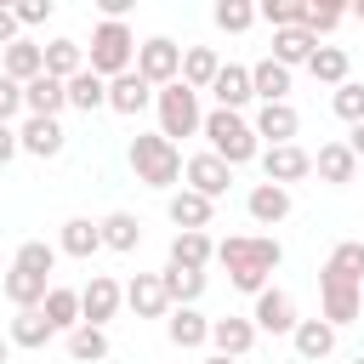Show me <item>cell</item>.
Instances as JSON below:
<instances>
[{
    "label": "cell",
    "mask_w": 364,
    "mask_h": 364,
    "mask_svg": "<svg viewBox=\"0 0 364 364\" xmlns=\"http://www.w3.org/2000/svg\"><path fill=\"white\" fill-rule=\"evenodd\" d=\"M347 68H353V63H347V51H341V46H318V51H313V63H307V74H313L318 85H347Z\"/></svg>",
    "instance_id": "obj_37"
},
{
    "label": "cell",
    "mask_w": 364,
    "mask_h": 364,
    "mask_svg": "<svg viewBox=\"0 0 364 364\" xmlns=\"http://www.w3.org/2000/svg\"><path fill=\"white\" fill-rule=\"evenodd\" d=\"M159 279H165V296H171V307H193V301L205 296V284H210V279H205V273H193V267H165Z\"/></svg>",
    "instance_id": "obj_32"
},
{
    "label": "cell",
    "mask_w": 364,
    "mask_h": 364,
    "mask_svg": "<svg viewBox=\"0 0 364 364\" xmlns=\"http://www.w3.org/2000/svg\"><path fill=\"white\" fill-rule=\"evenodd\" d=\"M347 148H353V154L364 159V125H353V136H347Z\"/></svg>",
    "instance_id": "obj_49"
},
{
    "label": "cell",
    "mask_w": 364,
    "mask_h": 364,
    "mask_svg": "<svg viewBox=\"0 0 364 364\" xmlns=\"http://www.w3.org/2000/svg\"><path fill=\"white\" fill-rule=\"evenodd\" d=\"M57 330H51V318L40 313V307H28V313H17L11 318V347H46Z\"/></svg>",
    "instance_id": "obj_38"
},
{
    "label": "cell",
    "mask_w": 364,
    "mask_h": 364,
    "mask_svg": "<svg viewBox=\"0 0 364 364\" xmlns=\"http://www.w3.org/2000/svg\"><path fill=\"white\" fill-rule=\"evenodd\" d=\"M199 364H233V358H228V353H205Z\"/></svg>",
    "instance_id": "obj_50"
},
{
    "label": "cell",
    "mask_w": 364,
    "mask_h": 364,
    "mask_svg": "<svg viewBox=\"0 0 364 364\" xmlns=\"http://www.w3.org/2000/svg\"><path fill=\"white\" fill-rule=\"evenodd\" d=\"M17 142H23V154H34V159H57L68 136H63V125H57V119H34V114H28V119H23V131H17Z\"/></svg>",
    "instance_id": "obj_20"
},
{
    "label": "cell",
    "mask_w": 364,
    "mask_h": 364,
    "mask_svg": "<svg viewBox=\"0 0 364 364\" xmlns=\"http://www.w3.org/2000/svg\"><path fill=\"white\" fill-rule=\"evenodd\" d=\"M11 114H23V85L0 74V125H11Z\"/></svg>",
    "instance_id": "obj_45"
},
{
    "label": "cell",
    "mask_w": 364,
    "mask_h": 364,
    "mask_svg": "<svg viewBox=\"0 0 364 364\" xmlns=\"http://www.w3.org/2000/svg\"><path fill=\"white\" fill-rule=\"evenodd\" d=\"M154 97H159V91H154L136 68H131V74H119V80H108V108H114V114H142Z\"/></svg>",
    "instance_id": "obj_19"
},
{
    "label": "cell",
    "mask_w": 364,
    "mask_h": 364,
    "mask_svg": "<svg viewBox=\"0 0 364 364\" xmlns=\"http://www.w3.org/2000/svg\"><path fill=\"white\" fill-rule=\"evenodd\" d=\"M245 210H250L262 228H273V222H284V216H290V188H279V182H256V188H250V199H245Z\"/></svg>",
    "instance_id": "obj_24"
},
{
    "label": "cell",
    "mask_w": 364,
    "mask_h": 364,
    "mask_svg": "<svg viewBox=\"0 0 364 364\" xmlns=\"http://www.w3.org/2000/svg\"><path fill=\"white\" fill-rule=\"evenodd\" d=\"M182 176H188V188H193V193H205V199L216 205V199L228 193V182H233V165H222V159L205 148V154H193V159L182 165Z\"/></svg>",
    "instance_id": "obj_9"
},
{
    "label": "cell",
    "mask_w": 364,
    "mask_h": 364,
    "mask_svg": "<svg viewBox=\"0 0 364 364\" xmlns=\"http://www.w3.org/2000/svg\"><path fill=\"white\" fill-rule=\"evenodd\" d=\"M17 148H23V142H17V131H11V125H0V165H6Z\"/></svg>",
    "instance_id": "obj_48"
},
{
    "label": "cell",
    "mask_w": 364,
    "mask_h": 364,
    "mask_svg": "<svg viewBox=\"0 0 364 364\" xmlns=\"http://www.w3.org/2000/svg\"><path fill=\"white\" fill-rule=\"evenodd\" d=\"M17 28H23V23H17V11H11V6H0V46H17Z\"/></svg>",
    "instance_id": "obj_47"
},
{
    "label": "cell",
    "mask_w": 364,
    "mask_h": 364,
    "mask_svg": "<svg viewBox=\"0 0 364 364\" xmlns=\"http://www.w3.org/2000/svg\"><path fill=\"white\" fill-rule=\"evenodd\" d=\"M290 341H296V358L318 364V358L336 353V324H324V318H301V324L290 330Z\"/></svg>",
    "instance_id": "obj_23"
},
{
    "label": "cell",
    "mask_w": 364,
    "mask_h": 364,
    "mask_svg": "<svg viewBox=\"0 0 364 364\" xmlns=\"http://www.w3.org/2000/svg\"><path fill=\"white\" fill-rule=\"evenodd\" d=\"M125 301L136 318H171V296H165V279L159 273H136L125 284Z\"/></svg>",
    "instance_id": "obj_13"
},
{
    "label": "cell",
    "mask_w": 364,
    "mask_h": 364,
    "mask_svg": "<svg viewBox=\"0 0 364 364\" xmlns=\"http://www.w3.org/2000/svg\"><path fill=\"white\" fill-rule=\"evenodd\" d=\"M11 267H23V273H40V279H51V267H57V245H46V239H23L17 245V262Z\"/></svg>",
    "instance_id": "obj_40"
},
{
    "label": "cell",
    "mask_w": 364,
    "mask_h": 364,
    "mask_svg": "<svg viewBox=\"0 0 364 364\" xmlns=\"http://www.w3.org/2000/svg\"><path fill=\"white\" fill-rule=\"evenodd\" d=\"M23 108H28L34 119H57V108H68V85L51 80V74H40V80L23 85Z\"/></svg>",
    "instance_id": "obj_18"
},
{
    "label": "cell",
    "mask_w": 364,
    "mask_h": 364,
    "mask_svg": "<svg viewBox=\"0 0 364 364\" xmlns=\"http://www.w3.org/2000/svg\"><path fill=\"white\" fill-rule=\"evenodd\" d=\"M210 17H216V28L245 34V28L256 23V6H250V0H216V11H210Z\"/></svg>",
    "instance_id": "obj_41"
},
{
    "label": "cell",
    "mask_w": 364,
    "mask_h": 364,
    "mask_svg": "<svg viewBox=\"0 0 364 364\" xmlns=\"http://www.w3.org/2000/svg\"><path fill=\"white\" fill-rule=\"evenodd\" d=\"M119 301H125V290H119V284H114L108 273H91V284L80 290V318L102 330V324H108V318L119 313Z\"/></svg>",
    "instance_id": "obj_10"
},
{
    "label": "cell",
    "mask_w": 364,
    "mask_h": 364,
    "mask_svg": "<svg viewBox=\"0 0 364 364\" xmlns=\"http://www.w3.org/2000/svg\"><path fill=\"white\" fill-rule=\"evenodd\" d=\"M313 171H318V182L341 188V182H353V176H358V154H353L347 142H324V148L313 154Z\"/></svg>",
    "instance_id": "obj_21"
},
{
    "label": "cell",
    "mask_w": 364,
    "mask_h": 364,
    "mask_svg": "<svg viewBox=\"0 0 364 364\" xmlns=\"http://www.w3.org/2000/svg\"><path fill=\"white\" fill-rule=\"evenodd\" d=\"M136 68V34L125 23H97L91 28V74L97 80H119Z\"/></svg>",
    "instance_id": "obj_4"
},
{
    "label": "cell",
    "mask_w": 364,
    "mask_h": 364,
    "mask_svg": "<svg viewBox=\"0 0 364 364\" xmlns=\"http://www.w3.org/2000/svg\"><path fill=\"white\" fill-rule=\"evenodd\" d=\"M210 97H216V108L239 114V108H245V102L256 97V85H250V68H239V63H222V74H216Z\"/></svg>",
    "instance_id": "obj_17"
},
{
    "label": "cell",
    "mask_w": 364,
    "mask_h": 364,
    "mask_svg": "<svg viewBox=\"0 0 364 364\" xmlns=\"http://www.w3.org/2000/svg\"><path fill=\"white\" fill-rule=\"evenodd\" d=\"M210 347H216V353H228V358H245V353L256 347V324H250V318H239V313L210 318Z\"/></svg>",
    "instance_id": "obj_15"
},
{
    "label": "cell",
    "mask_w": 364,
    "mask_h": 364,
    "mask_svg": "<svg viewBox=\"0 0 364 364\" xmlns=\"http://www.w3.org/2000/svg\"><path fill=\"white\" fill-rule=\"evenodd\" d=\"M165 336H171V347H205L210 341V318L199 313V307H171V318H165Z\"/></svg>",
    "instance_id": "obj_22"
},
{
    "label": "cell",
    "mask_w": 364,
    "mask_h": 364,
    "mask_svg": "<svg viewBox=\"0 0 364 364\" xmlns=\"http://www.w3.org/2000/svg\"><path fill=\"white\" fill-rule=\"evenodd\" d=\"M250 324H256V330H267V336H290V330L301 324V318H296V296L267 284V290L256 296V307H250Z\"/></svg>",
    "instance_id": "obj_8"
},
{
    "label": "cell",
    "mask_w": 364,
    "mask_h": 364,
    "mask_svg": "<svg viewBox=\"0 0 364 364\" xmlns=\"http://www.w3.org/2000/svg\"><path fill=\"white\" fill-rule=\"evenodd\" d=\"M199 136H210V154H216L222 165H245V159H256V154H262L256 125H250L245 114H228V108H210V114H205V125H199Z\"/></svg>",
    "instance_id": "obj_2"
},
{
    "label": "cell",
    "mask_w": 364,
    "mask_h": 364,
    "mask_svg": "<svg viewBox=\"0 0 364 364\" xmlns=\"http://www.w3.org/2000/svg\"><path fill=\"white\" fill-rule=\"evenodd\" d=\"M46 318H51V330H80L85 318H80V290H68V284H51V296H46V307H40Z\"/></svg>",
    "instance_id": "obj_30"
},
{
    "label": "cell",
    "mask_w": 364,
    "mask_h": 364,
    "mask_svg": "<svg viewBox=\"0 0 364 364\" xmlns=\"http://www.w3.org/2000/svg\"><path fill=\"white\" fill-rule=\"evenodd\" d=\"M318 290H364V245H358V239H341V245L324 256Z\"/></svg>",
    "instance_id": "obj_7"
},
{
    "label": "cell",
    "mask_w": 364,
    "mask_h": 364,
    "mask_svg": "<svg viewBox=\"0 0 364 364\" xmlns=\"http://www.w3.org/2000/svg\"><path fill=\"white\" fill-rule=\"evenodd\" d=\"M250 85H256L262 102H284V91H290V68L273 63V57H262V63L250 68Z\"/></svg>",
    "instance_id": "obj_33"
},
{
    "label": "cell",
    "mask_w": 364,
    "mask_h": 364,
    "mask_svg": "<svg viewBox=\"0 0 364 364\" xmlns=\"http://www.w3.org/2000/svg\"><path fill=\"white\" fill-rule=\"evenodd\" d=\"M307 171H313V154H307V148H296V142H284V148H262V176H267V182L290 188V182H301Z\"/></svg>",
    "instance_id": "obj_11"
},
{
    "label": "cell",
    "mask_w": 364,
    "mask_h": 364,
    "mask_svg": "<svg viewBox=\"0 0 364 364\" xmlns=\"http://www.w3.org/2000/svg\"><path fill=\"white\" fill-rule=\"evenodd\" d=\"M6 358H11V336H0V364H6Z\"/></svg>",
    "instance_id": "obj_51"
},
{
    "label": "cell",
    "mask_w": 364,
    "mask_h": 364,
    "mask_svg": "<svg viewBox=\"0 0 364 364\" xmlns=\"http://www.w3.org/2000/svg\"><path fill=\"white\" fill-rule=\"evenodd\" d=\"M165 216H171L182 233H205V228H210V216H216V205H210L205 193H193V188H176V193L165 199Z\"/></svg>",
    "instance_id": "obj_12"
},
{
    "label": "cell",
    "mask_w": 364,
    "mask_h": 364,
    "mask_svg": "<svg viewBox=\"0 0 364 364\" xmlns=\"http://www.w3.org/2000/svg\"><path fill=\"white\" fill-rule=\"evenodd\" d=\"M0 74H6V80H17V85L40 80V74H46V46H34V40H17V46H6V57H0Z\"/></svg>",
    "instance_id": "obj_16"
},
{
    "label": "cell",
    "mask_w": 364,
    "mask_h": 364,
    "mask_svg": "<svg viewBox=\"0 0 364 364\" xmlns=\"http://www.w3.org/2000/svg\"><path fill=\"white\" fill-rule=\"evenodd\" d=\"M57 250L85 262L91 250H102V222H91V216H68V222H63V233H57Z\"/></svg>",
    "instance_id": "obj_25"
},
{
    "label": "cell",
    "mask_w": 364,
    "mask_h": 364,
    "mask_svg": "<svg viewBox=\"0 0 364 364\" xmlns=\"http://www.w3.org/2000/svg\"><path fill=\"white\" fill-rule=\"evenodd\" d=\"M313 51H318V40H313L307 28H279V34H273V63H284V68L313 63Z\"/></svg>",
    "instance_id": "obj_31"
},
{
    "label": "cell",
    "mask_w": 364,
    "mask_h": 364,
    "mask_svg": "<svg viewBox=\"0 0 364 364\" xmlns=\"http://www.w3.org/2000/svg\"><path fill=\"white\" fill-rule=\"evenodd\" d=\"M256 17H267V23H273V34H279V28H301L307 0H267V6H256Z\"/></svg>",
    "instance_id": "obj_42"
},
{
    "label": "cell",
    "mask_w": 364,
    "mask_h": 364,
    "mask_svg": "<svg viewBox=\"0 0 364 364\" xmlns=\"http://www.w3.org/2000/svg\"><path fill=\"white\" fill-rule=\"evenodd\" d=\"M216 262L228 267V284L245 290V296H262L267 290V273L284 262V245L279 239H250V233H233L216 245Z\"/></svg>",
    "instance_id": "obj_1"
},
{
    "label": "cell",
    "mask_w": 364,
    "mask_h": 364,
    "mask_svg": "<svg viewBox=\"0 0 364 364\" xmlns=\"http://www.w3.org/2000/svg\"><path fill=\"white\" fill-rule=\"evenodd\" d=\"M68 358H74V364H102V358H108V336H102L97 324L68 330Z\"/></svg>",
    "instance_id": "obj_39"
},
{
    "label": "cell",
    "mask_w": 364,
    "mask_h": 364,
    "mask_svg": "<svg viewBox=\"0 0 364 364\" xmlns=\"http://www.w3.org/2000/svg\"><path fill=\"white\" fill-rule=\"evenodd\" d=\"M68 108H80V114L108 108V80H97L91 68H85V74H74V80H68Z\"/></svg>",
    "instance_id": "obj_34"
},
{
    "label": "cell",
    "mask_w": 364,
    "mask_h": 364,
    "mask_svg": "<svg viewBox=\"0 0 364 364\" xmlns=\"http://www.w3.org/2000/svg\"><path fill=\"white\" fill-rule=\"evenodd\" d=\"M46 296H51V279H40V273H23V267H11V273H6V301H11L17 313H28V307H46Z\"/></svg>",
    "instance_id": "obj_26"
},
{
    "label": "cell",
    "mask_w": 364,
    "mask_h": 364,
    "mask_svg": "<svg viewBox=\"0 0 364 364\" xmlns=\"http://www.w3.org/2000/svg\"><path fill=\"white\" fill-rule=\"evenodd\" d=\"M341 17H347V6H336V0H324V6H318V0H307V17H301V28L318 40V34H330Z\"/></svg>",
    "instance_id": "obj_44"
},
{
    "label": "cell",
    "mask_w": 364,
    "mask_h": 364,
    "mask_svg": "<svg viewBox=\"0 0 364 364\" xmlns=\"http://www.w3.org/2000/svg\"><path fill=\"white\" fill-rule=\"evenodd\" d=\"M102 245H108V250H136V245H142V222H136L131 210H108V216H102Z\"/></svg>",
    "instance_id": "obj_35"
},
{
    "label": "cell",
    "mask_w": 364,
    "mask_h": 364,
    "mask_svg": "<svg viewBox=\"0 0 364 364\" xmlns=\"http://www.w3.org/2000/svg\"><path fill=\"white\" fill-rule=\"evenodd\" d=\"M85 68H91V63H85V46H80V40H51V46H46V74H51V80L68 85V80L85 74Z\"/></svg>",
    "instance_id": "obj_27"
},
{
    "label": "cell",
    "mask_w": 364,
    "mask_h": 364,
    "mask_svg": "<svg viewBox=\"0 0 364 364\" xmlns=\"http://www.w3.org/2000/svg\"><path fill=\"white\" fill-rule=\"evenodd\" d=\"M154 108H159V136H199V125H205V114H199V91L193 85H165L159 97H154Z\"/></svg>",
    "instance_id": "obj_5"
},
{
    "label": "cell",
    "mask_w": 364,
    "mask_h": 364,
    "mask_svg": "<svg viewBox=\"0 0 364 364\" xmlns=\"http://www.w3.org/2000/svg\"><path fill=\"white\" fill-rule=\"evenodd\" d=\"M330 108H336L347 125H364V80H347V85H336Z\"/></svg>",
    "instance_id": "obj_43"
},
{
    "label": "cell",
    "mask_w": 364,
    "mask_h": 364,
    "mask_svg": "<svg viewBox=\"0 0 364 364\" xmlns=\"http://www.w3.org/2000/svg\"><path fill=\"white\" fill-rule=\"evenodd\" d=\"M210 262H216L210 233H176V239H171V267H193V273H205Z\"/></svg>",
    "instance_id": "obj_29"
},
{
    "label": "cell",
    "mask_w": 364,
    "mask_h": 364,
    "mask_svg": "<svg viewBox=\"0 0 364 364\" xmlns=\"http://www.w3.org/2000/svg\"><path fill=\"white\" fill-rule=\"evenodd\" d=\"M216 74H222V57H216L210 46H188V51H182V85L210 91V85H216Z\"/></svg>",
    "instance_id": "obj_28"
},
{
    "label": "cell",
    "mask_w": 364,
    "mask_h": 364,
    "mask_svg": "<svg viewBox=\"0 0 364 364\" xmlns=\"http://www.w3.org/2000/svg\"><path fill=\"white\" fill-rule=\"evenodd\" d=\"M318 301H324V313H318V318H324V324H336V330H341V324H353V318L364 313V290H318Z\"/></svg>",
    "instance_id": "obj_36"
},
{
    "label": "cell",
    "mask_w": 364,
    "mask_h": 364,
    "mask_svg": "<svg viewBox=\"0 0 364 364\" xmlns=\"http://www.w3.org/2000/svg\"><path fill=\"white\" fill-rule=\"evenodd\" d=\"M296 131H301V114H296L290 102H262V108H256V136H267V148L296 142Z\"/></svg>",
    "instance_id": "obj_14"
},
{
    "label": "cell",
    "mask_w": 364,
    "mask_h": 364,
    "mask_svg": "<svg viewBox=\"0 0 364 364\" xmlns=\"http://www.w3.org/2000/svg\"><path fill=\"white\" fill-rule=\"evenodd\" d=\"M11 11H17V23H23V28H34V23H46V17H51V0H23V6H11Z\"/></svg>",
    "instance_id": "obj_46"
},
{
    "label": "cell",
    "mask_w": 364,
    "mask_h": 364,
    "mask_svg": "<svg viewBox=\"0 0 364 364\" xmlns=\"http://www.w3.org/2000/svg\"><path fill=\"white\" fill-rule=\"evenodd\" d=\"M136 74H142L154 91L176 85V80H182V46H176V40H165V34L142 40V46H136Z\"/></svg>",
    "instance_id": "obj_6"
},
{
    "label": "cell",
    "mask_w": 364,
    "mask_h": 364,
    "mask_svg": "<svg viewBox=\"0 0 364 364\" xmlns=\"http://www.w3.org/2000/svg\"><path fill=\"white\" fill-rule=\"evenodd\" d=\"M182 165H188V159L176 154L171 136H159V131H136V136H131V171H136V182H148V188H176Z\"/></svg>",
    "instance_id": "obj_3"
},
{
    "label": "cell",
    "mask_w": 364,
    "mask_h": 364,
    "mask_svg": "<svg viewBox=\"0 0 364 364\" xmlns=\"http://www.w3.org/2000/svg\"><path fill=\"white\" fill-rule=\"evenodd\" d=\"M347 364H364V353H358V358H347Z\"/></svg>",
    "instance_id": "obj_52"
}]
</instances>
